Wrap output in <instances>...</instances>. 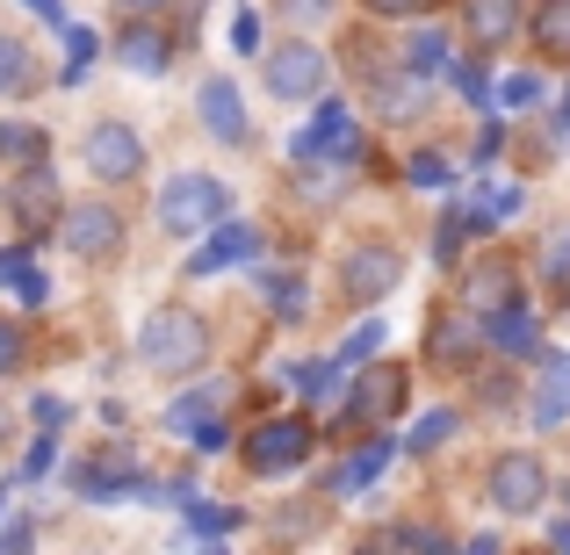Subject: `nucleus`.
Here are the masks:
<instances>
[{"mask_svg": "<svg viewBox=\"0 0 570 555\" xmlns=\"http://www.w3.org/2000/svg\"><path fill=\"white\" fill-rule=\"evenodd\" d=\"M542 267H549V281H570V231H557V238H549Z\"/></svg>", "mask_w": 570, "mask_h": 555, "instance_id": "40", "label": "nucleus"}, {"mask_svg": "<svg viewBox=\"0 0 570 555\" xmlns=\"http://www.w3.org/2000/svg\"><path fill=\"white\" fill-rule=\"evenodd\" d=\"M433 368H470L476 361V325L470 318H433Z\"/></svg>", "mask_w": 570, "mask_h": 555, "instance_id": "22", "label": "nucleus"}, {"mask_svg": "<svg viewBox=\"0 0 570 555\" xmlns=\"http://www.w3.org/2000/svg\"><path fill=\"white\" fill-rule=\"evenodd\" d=\"M232 51H238V58L261 51V14H253V8H238V14H232Z\"/></svg>", "mask_w": 570, "mask_h": 555, "instance_id": "37", "label": "nucleus"}, {"mask_svg": "<svg viewBox=\"0 0 570 555\" xmlns=\"http://www.w3.org/2000/svg\"><path fill=\"white\" fill-rule=\"evenodd\" d=\"M37 22H51V29H66V0H22Z\"/></svg>", "mask_w": 570, "mask_h": 555, "instance_id": "46", "label": "nucleus"}, {"mask_svg": "<svg viewBox=\"0 0 570 555\" xmlns=\"http://www.w3.org/2000/svg\"><path fill=\"white\" fill-rule=\"evenodd\" d=\"M563 130H570V101H563Z\"/></svg>", "mask_w": 570, "mask_h": 555, "instance_id": "50", "label": "nucleus"}, {"mask_svg": "<svg viewBox=\"0 0 570 555\" xmlns=\"http://www.w3.org/2000/svg\"><path fill=\"white\" fill-rule=\"evenodd\" d=\"M383 542L390 548H448V534H433V527H390Z\"/></svg>", "mask_w": 570, "mask_h": 555, "instance_id": "39", "label": "nucleus"}, {"mask_svg": "<svg viewBox=\"0 0 570 555\" xmlns=\"http://www.w3.org/2000/svg\"><path fill=\"white\" fill-rule=\"evenodd\" d=\"M267 87H275L282 101L325 95V51H318V43H304V37L275 43V51H267Z\"/></svg>", "mask_w": 570, "mask_h": 555, "instance_id": "9", "label": "nucleus"}, {"mask_svg": "<svg viewBox=\"0 0 570 555\" xmlns=\"http://www.w3.org/2000/svg\"><path fill=\"white\" fill-rule=\"evenodd\" d=\"M174 51H181V29H159V22H145V14H130V22L116 29V58H124L138 80H159V72L174 66Z\"/></svg>", "mask_w": 570, "mask_h": 555, "instance_id": "14", "label": "nucleus"}, {"mask_svg": "<svg viewBox=\"0 0 570 555\" xmlns=\"http://www.w3.org/2000/svg\"><path fill=\"white\" fill-rule=\"evenodd\" d=\"M58 37H66V66H58V80L80 87V80H87V66H95V51H101V37H95L87 22H66Z\"/></svg>", "mask_w": 570, "mask_h": 555, "instance_id": "24", "label": "nucleus"}, {"mask_svg": "<svg viewBox=\"0 0 570 555\" xmlns=\"http://www.w3.org/2000/svg\"><path fill=\"white\" fill-rule=\"evenodd\" d=\"M238 527H246V513H238V505H203V498L181 505V534H188V542H232Z\"/></svg>", "mask_w": 570, "mask_h": 555, "instance_id": "21", "label": "nucleus"}, {"mask_svg": "<svg viewBox=\"0 0 570 555\" xmlns=\"http://www.w3.org/2000/svg\"><path fill=\"white\" fill-rule=\"evenodd\" d=\"M0 289H8L14 304H29V310L51 296V281H43V267H37V252H29V246H0Z\"/></svg>", "mask_w": 570, "mask_h": 555, "instance_id": "18", "label": "nucleus"}, {"mask_svg": "<svg viewBox=\"0 0 570 555\" xmlns=\"http://www.w3.org/2000/svg\"><path fill=\"white\" fill-rule=\"evenodd\" d=\"M491 347H505V354H534V318H528L520 304L491 310Z\"/></svg>", "mask_w": 570, "mask_h": 555, "instance_id": "26", "label": "nucleus"}, {"mask_svg": "<svg viewBox=\"0 0 570 555\" xmlns=\"http://www.w3.org/2000/svg\"><path fill=\"white\" fill-rule=\"evenodd\" d=\"M8 202H14V217H22V231H29V238H43V231H58V209H66V195H58V174L37 159V167L14 174Z\"/></svg>", "mask_w": 570, "mask_h": 555, "instance_id": "15", "label": "nucleus"}, {"mask_svg": "<svg viewBox=\"0 0 570 555\" xmlns=\"http://www.w3.org/2000/svg\"><path fill=\"white\" fill-rule=\"evenodd\" d=\"M0 519H8V490H0Z\"/></svg>", "mask_w": 570, "mask_h": 555, "instance_id": "49", "label": "nucleus"}, {"mask_svg": "<svg viewBox=\"0 0 570 555\" xmlns=\"http://www.w3.org/2000/svg\"><path fill=\"white\" fill-rule=\"evenodd\" d=\"M462 22H470V37L484 43V51H499V43L520 29V0H470V8H462Z\"/></svg>", "mask_w": 570, "mask_h": 555, "instance_id": "20", "label": "nucleus"}, {"mask_svg": "<svg viewBox=\"0 0 570 555\" xmlns=\"http://www.w3.org/2000/svg\"><path fill=\"white\" fill-rule=\"evenodd\" d=\"M116 8H130V14H153V8H159V0H116Z\"/></svg>", "mask_w": 570, "mask_h": 555, "instance_id": "47", "label": "nucleus"}, {"mask_svg": "<svg viewBox=\"0 0 570 555\" xmlns=\"http://www.w3.org/2000/svg\"><path fill=\"white\" fill-rule=\"evenodd\" d=\"M66 490L87 505H116V498H138L145 490V469H138L130 447H95V455H80L66 469Z\"/></svg>", "mask_w": 570, "mask_h": 555, "instance_id": "5", "label": "nucleus"}, {"mask_svg": "<svg viewBox=\"0 0 570 555\" xmlns=\"http://www.w3.org/2000/svg\"><path fill=\"white\" fill-rule=\"evenodd\" d=\"M66 418H72V404H66V397H37V426H43V433H58Z\"/></svg>", "mask_w": 570, "mask_h": 555, "instance_id": "43", "label": "nucleus"}, {"mask_svg": "<svg viewBox=\"0 0 570 555\" xmlns=\"http://www.w3.org/2000/svg\"><path fill=\"white\" fill-rule=\"evenodd\" d=\"M8 368H22V325L0 318V375H8Z\"/></svg>", "mask_w": 570, "mask_h": 555, "instance_id": "41", "label": "nucleus"}, {"mask_svg": "<svg viewBox=\"0 0 570 555\" xmlns=\"http://www.w3.org/2000/svg\"><path fill=\"white\" fill-rule=\"evenodd\" d=\"M289 159L296 167H318V159H340V167H362V123H354L347 101H325L304 130L289 138Z\"/></svg>", "mask_w": 570, "mask_h": 555, "instance_id": "6", "label": "nucleus"}, {"mask_svg": "<svg viewBox=\"0 0 570 555\" xmlns=\"http://www.w3.org/2000/svg\"><path fill=\"white\" fill-rule=\"evenodd\" d=\"M232 397L224 383H203V389H181V397L167 404V433H181V440H195V447H209L217 455L232 433H224V418H217V404Z\"/></svg>", "mask_w": 570, "mask_h": 555, "instance_id": "10", "label": "nucleus"}, {"mask_svg": "<svg viewBox=\"0 0 570 555\" xmlns=\"http://www.w3.org/2000/svg\"><path fill=\"white\" fill-rule=\"evenodd\" d=\"M397 281H404V252L383 246V238H368V246H354L347 260H340V296H347V304H362V310L383 304Z\"/></svg>", "mask_w": 570, "mask_h": 555, "instance_id": "7", "label": "nucleus"}, {"mask_svg": "<svg viewBox=\"0 0 570 555\" xmlns=\"http://www.w3.org/2000/svg\"><path fill=\"white\" fill-rule=\"evenodd\" d=\"M80 167L95 174L101 188H116V181L130 188L145 174V138L124 123V116H95V123H87V138H80Z\"/></svg>", "mask_w": 570, "mask_h": 555, "instance_id": "3", "label": "nucleus"}, {"mask_svg": "<svg viewBox=\"0 0 570 555\" xmlns=\"http://www.w3.org/2000/svg\"><path fill=\"white\" fill-rule=\"evenodd\" d=\"M455 87H462L470 101H484V95H491V87H484V66H455Z\"/></svg>", "mask_w": 570, "mask_h": 555, "instance_id": "45", "label": "nucleus"}, {"mask_svg": "<svg viewBox=\"0 0 570 555\" xmlns=\"http://www.w3.org/2000/svg\"><path fill=\"white\" fill-rule=\"evenodd\" d=\"M476 231V217H470V209H448V217H441V231H433V260H455V252H462V238H470Z\"/></svg>", "mask_w": 570, "mask_h": 555, "instance_id": "31", "label": "nucleus"}, {"mask_svg": "<svg viewBox=\"0 0 570 555\" xmlns=\"http://www.w3.org/2000/svg\"><path fill=\"white\" fill-rule=\"evenodd\" d=\"M51 462H58V433L37 426V440H29V455H22V469H14V484H37V476H51Z\"/></svg>", "mask_w": 570, "mask_h": 555, "instance_id": "32", "label": "nucleus"}, {"mask_svg": "<svg viewBox=\"0 0 570 555\" xmlns=\"http://www.w3.org/2000/svg\"><path fill=\"white\" fill-rule=\"evenodd\" d=\"M549 542H557V548H570V519H563V527H549Z\"/></svg>", "mask_w": 570, "mask_h": 555, "instance_id": "48", "label": "nucleus"}, {"mask_svg": "<svg viewBox=\"0 0 570 555\" xmlns=\"http://www.w3.org/2000/svg\"><path fill=\"white\" fill-rule=\"evenodd\" d=\"M462 304H470L476 318H491V310L520 304V267L505 260V252H491V260H476L470 275H462Z\"/></svg>", "mask_w": 570, "mask_h": 555, "instance_id": "16", "label": "nucleus"}, {"mask_svg": "<svg viewBox=\"0 0 570 555\" xmlns=\"http://www.w3.org/2000/svg\"><path fill=\"white\" fill-rule=\"evenodd\" d=\"M499 101L505 109H534V101H542V80H534V72H513V80L499 87Z\"/></svg>", "mask_w": 570, "mask_h": 555, "instance_id": "36", "label": "nucleus"}, {"mask_svg": "<svg viewBox=\"0 0 570 555\" xmlns=\"http://www.w3.org/2000/svg\"><path fill=\"white\" fill-rule=\"evenodd\" d=\"M376 347H383V318H368L362 333L340 347V368H362V361H376Z\"/></svg>", "mask_w": 570, "mask_h": 555, "instance_id": "33", "label": "nucleus"}, {"mask_svg": "<svg viewBox=\"0 0 570 555\" xmlns=\"http://www.w3.org/2000/svg\"><path fill=\"white\" fill-rule=\"evenodd\" d=\"M534 43H542L549 58H570V0H542V14H534Z\"/></svg>", "mask_w": 570, "mask_h": 555, "instance_id": "29", "label": "nucleus"}, {"mask_svg": "<svg viewBox=\"0 0 570 555\" xmlns=\"http://www.w3.org/2000/svg\"><path fill=\"white\" fill-rule=\"evenodd\" d=\"M390 455H397L390 440H368V447H354V455L333 469V498H354V490H368V484H376V476L390 469Z\"/></svg>", "mask_w": 570, "mask_h": 555, "instance_id": "19", "label": "nucleus"}, {"mask_svg": "<svg viewBox=\"0 0 570 555\" xmlns=\"http://www.w3.org/2000/svg\"><path fill=\"white\" fill-rule=\"evenodd\" d=\"M448 433H455V412H426V418L412 426V455H433Z\"/></svg>", "mask_w": 570, "mask_h": 555, "instance_id": "34", "label": "nucleus"}, {"mask_svg": "<svg viewBox=\"0 0 570 555\" xmlns=\"http://www.w3.org/2000/svg\"><path fill=\"white\" fill-rule=\"evenodd\" d=\"M217 217H232V188L217 181V174H174L167 188H159V231L174 238H203Z\"/></svg>", "mask_w": 570, "mask_h": 555, "instance_id": "2", "label": "nucleus"}, {"mask_svg": "<svg viewBox=\"0 0 570 555\" xmlns=\"http://www.w3.org/2000/svg\"><path fill=\"white\" fill-rule=\"evenodd\" d=\"M368 14H383V22H412V14H433V0H362Z\"/></svg>", "mask_w": 570, "mask_h": 555, "instance_id": "38", "label": "nucleus"}, {"mask_svg": "<svg viewBox=\"0 0 570 555\" xmlns=\"http://www.w3.org/2000/svg\"><path fill=\"white\" fill-rule=\"evenodd\" d=\"M0 159H8V167H37V159H51V138H43L37 123H22V116H8V123H0Z\"/></svg>", "mask_w": 570, "mask_h": 555, "instance_id": "23", "label": "nucleus"}, {"mask_svg": "<svg viewBox=\"0 0 570 555\" xmlns=\"http://www.w3.org/2000/svg\"><path fill=\"white\" fill-rule=\"evenodd\" d=\"M261 289H267V310H275V318H304V310H311L304 275H267Z\"/></svg>", "mask_w": 570, "mask_h": 555, "instance_id": "30", "label": "nucleus"}, {"mask_svg": "<svg viewBox=\"0 0 570 555\" xmlns=\"http://www.w3.org/2000/svg\"><path fill=\"white\" fill-rule=\"evenodd\" d=\"M570 418V368H549L534 389V426H563Z\"/></svg>", "mask_w": 570, "mask_h": 555, "instance_id": "28", "label": "nucleus"}, {"mask_svg": "<svg viewBox=\"0 0 570 555\" xmlns=\"http://www.w3.org/2000/svg\"><path fill=\"white\" fill-rule=\"evenodd\" d=\"M404 181H412V188H448L455 174H448V159H441V152H419L412 167H404Z\"/></svg>", "mask_w": 570, "mask_h": 555, "instance_id": "35", "label": "nucleus"}, {"mask_svg": "<svg viewBox=\"0 0 570 555\" xmlns=\"http://www.w3.org/2000/svg\"><path fill=\"white\" fill-rule=\"evenodd\" d=\"M246 260H261V231H253V224L217 217V224H209V238L188 252V281H209V275H224V267H246Z\"/></svg>", "mask_w": 570, "mask_h": 555, "instance_id": "12", "label": "nucleus"}, {"mask_svg": "<svg viewBox=\"0 0 570 555\" xmlns=\"http://www.w3.org/2000/svg\"><path fill=\"white\" fill-rule=\"evenodd\" d=\"M124 209L109 202V195H87V202H66L58 209V238H66L72 260H116L124 252Z\"/></svg>", "mask_w": 570, "mask_h": 555, "instance_id": "4", "label": "nucleus"}, {"mask_svg": "<svg viewBox=\"0 0 570 555\" xmlns=\"http://www.w3.org/2000/svg\"><path fill=\"white\" fill-rule=\"evenodd\" d=\"M404 389H412V375H404L397 361H376L362 383H354V412H347V418H362V426H383V418L404 412Z\"/></svg>", "mask_w": 570, "mask_h": 555, "instance_id": "17", "label": "nucleus"}, {"mask_svg": "<svg viewBox=\"0 0 570 555\" xmlns=\"http://www.w3.org/2000/svg\"><path fill=\"white\" fill-rule=\"evenodd\" d=\"M404 72H412V80H433V72H448V37H441V29H419V37L404 43Z\"/></svg>", "mask_w": 570, "mask_h": 555, "instance_id": "25", "label": "nucleus"}, {"mask_svg": "<svg viewBox=\"0 0 570 555\" xmlns=\"http://www.w3.org/2000/svg\"><path fill=\"white\" fill-rule=\"evenodd\" d=\"M275 8H282V14H289V22H318V14H325V8H333V0H275Z\"/></svg>", "mask_w": 570, "mask_h": 555, "instance_id": "44", "label": "nucleus"}, {"mask_svg": "<svg viewBox=\"0 0 570 555\" xmlns=\"http://www.w3.org/2000/svg\"><path fill=\"white\" fill-rule=\"evenodd\" d=\"M37 87V58H29V43L0 37V95H29Z\"/></svg>", "mask_w": 570, "mask_h": 555, "instance_id": "27", "label": "nucleus"}, {"mask_svg": "<svg viewBox=\"0 0 570 555\" xmlns=\"http://www.w3.org/2000/svg\"><path fill=\"white\" fill-rule=\"evenodd\" d=\"M138 361L153 375H195L209 361V318L188 304H159L153 318L138 325Z\"/></svg>", "mask_w": 570, "mask_h": 555, "instance_id": "1", "label": "nucleus"}, {"mask_svg": "<svg viewBox=\"0 0 570 555\" xmlns=\"http://www.w3.org/2000/svg\"><path fill=\"white\" fill-rule=\"evenodd\" d=\"M195 116H203V130H209L217 145H246V138H253V123H246V95H238L232 72H209V80L195 87Z\"/></svg>", "mask_w": 570, "mask_h": 555, "instance_id": "11", "label": "nucleus"}, {"mask_svg": "<svg viewBox=\"0 0 570 555\" xmlns=\"http://www.w3.org/2000/svg\"><path fill=\"white\" fill-rule=\"evenodd\" d=\"M29 542H37V527H29L22 513H8V519H0V548H29Z\"/></svg>", "mask_w": 570, "mask_h": 555, "instance_id": "42", "label": "nucleus"}, {"mask_svg": "<svg viewBox=\"0 0 570 555\" xmlns=\"http://www.w3.org/2000/svg\"><path fill=\"white\" fill-rule=\"evenodd\" d=\"M238 455H246L253 476H289V469H304V462H311V426H304V418H267V426L246 433Z\"/></svg>", "mask_w": 570, "mask_h": 555, "instance_id": "8", "label": "nucleus"}, {"mask_svg": "<svg viewBox=\"0 0 570 555\" xmlns=\"http://www.w3.org/2000/svg\"><path fill=\"white\" fill-rule=\"evenodd\" d=\"M542 498H549V469L534 455H499V462H491V505H499L505 519L534 513Z\"/></svg>", "mask_w": 570, "mask_h": 555, "instance_id": "13", "label": "nucleus"}]
</instances>
